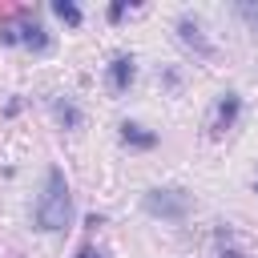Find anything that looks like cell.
I'll return each mask as SVG.
<instances>
[{"mask_svg": "<svg viewBox=\"0 0 258 258\" xmlns=\"http://www.w3.org/2000/svg\"><path fill=\"white\" fill-rule=\"evenodd\" d=\"M77 258H97V250H93V246H81V250H77Z\"/></svg>", "mask_w": 258, "mask_h": 258, "instance_id": "cell-12", "label": "cell"}, {"mask_svg": "<svg viewBox=\"0 0 258 258\" xmlns=\"http://www.w3.org/2000/svg\"><path fill=\"white\" fill-rule=\"evenodd\" d=\"M133 56H113V64H109V77H113V89H129V81H133Z\"/></svg>", "mask_w": 258, "mask_h": 258, "instance_id": "cell-3", "label": "cell"}, {"mask_svg": "<svg viewBox=\"0 0 258 258\" xmlns=\"http://www.w3.org/2000/svg\"><path fill=\"white\" fill-rule=\"evenodd\" d=\"M238 12H242V20H250V24L258 28V0H242V4H238Z\"/></svg>", "mask_w": 258, "mask_h": 258, "instance_id": "cell-9", "label": "cell"}, {"mask_svg": "<svg viewBox=\"0 0 258 258\" xmlns=\"http://www.w3.org/2000/svg\"><path fill=\"white\" fill-rule=\"evenodd\" d=\"M73 218V198H69V181L60 169H48L44 177V194L36 202V222L40 230H64Z\"/></svg>", "mask_w": 258, "mask_h": 258, "instance_id": "cell-1", "label": "cell"}, {"mask_svg": "<svg viewBox=\"0 0 258 258\" xmlns=\"http://www.w3.org/2000/svg\"><path fill=\"white\" fill-rule=\"evenodd\" d=\"M234 117H238V97L226 93V101L218 105V117H214V133H226V129L234 125Z\"/></svg>", "mask_w": 258, "mask_h": 258, "instance_id": "cell-4", "label": "cell"}, {"mask_svg": "<svg viewBox=\"0 0 258 258\" xmlns=\"http://www.w3.org/2000/svg\"><path fill=\"white\" fill-rule=\"evenodd\" d=\"M24 44H32V48H48L44 28H40V24H24Z\"/></svg>", "mask_w": 258, "mask_h": 258, "instance_id": "cell-8", "label": "cell"}, {"mask_svg": "<svg viewBox=\"0 0 258 258\" xmlns=\"http://www.w3.org/2000/svg\"><path fill=\"white\" fill-rule=\"evenodd\" d=\"M145 210L153 218H165V222H181L189 214V194L181 189H149L145 194Z\"/></svg>", "mask_w": 258, "mask_h": 258, "instance_id": "cell-2", "label": "cell"}, {"mask_svg": "<svg viewBox=\"0 0 258 258\" xmlns=\"http://www.w3.org/2000/svg\"><path fill=\"white\" fill-rule=\"evenodd\" d=\"M52 12H56L64 24H81V8H77L73 0H56V4H52Z\"/></svg>", "mask_w": 258, "mask_h": 258, "instance_id": "cell-6", "label": "cell"}, {"mask_svg": "<svg viewBox=\"0 0 258 258\" xmlns=\"http://www.w3.org/2000/svg\"><path fill=\"white\" fill-rule=\"evenodd\" d=\"M181 40H185V44H198L202 52H210V44L202 40V28H198L194 20H181Z\"/></svg>", "mask_w": 258, "mask_h": 258, "instance_id": "cell-7", "label": "cell"}, {"mask_svg": "<svg viewBox=\"0 0 258 258\" xmlns=\"http://www.w3.org/2000/svg\"><path fill=\"white\" fill-rule=\"evenodd\" d=\"M56 117H60L64 125H81V113H77L73 105H56Z\"/></svg>", "mask_w": 258, "mask_h": 258, "instance_id": "cell-10", "label": "cell"}, {"mask_svg": "<svg viewBox=\"0 0 258 258\" xmlns=\"http://www.w3.org/2000/svg\"><path fill=\"white\" fill-rule=\"evenodd\" d=\"M121 137H125V141H133V145H141V149H149V145H153V141H157V137H153V133H145V129H141V125H129V121H125V125H121Z\"/></svg>", "mask_w": 258, "mask_h": 258, "instance_id": "cell-5", "label": "cell"}, {"mask_svg": "<svg viewBox=\"0 0 258 258\" xmlns=\"http://www.w3.org/2000/svg\"><path fill=\"white\" fill-rule=\"evenodd\" d=\"M121 12H125V0H117V4L109 8V20H121Z\"/></svg>", "mask_w": 258, "mask_h": 258, "instance_id": "cell-11", "label": "cell"}]
</instances>
